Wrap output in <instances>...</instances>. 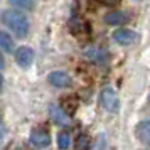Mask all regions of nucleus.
Listing matches in <instances>:
<instances>
[{"label": "nucleus", "instance_id": "obj_1", "mask_svg": "<svg viewBox=\"0 0 150 150\" xmlns=\"http://www.w3.org/2000/svg\"><path fill=\"white\" fill-rule=\"evenodd\" d=\"M2 22L7 29H10L17 37H25L29 32V19L27 15L24 14L22 10H17V8H10V10H5L2 14Z\"/></svg>", "mask_w": 150, "mask_h": 150}, {"label": "nucleus", "instance_id": "obj_2", "mask_svg": "<svg viewBox=\"0 0 150 150\" xmlns=\"http://www.w3.org/2000/svg\"><path fill=\"white\" fill-rule=\"evenodd\" d=\"M100 100H101V106L108 113H116L120 110V98H118V95H116V91L113 88L103 89Z\"/></svg>", "mask_w": 150, "mask_h": 150}, {"label": "nucleus", "instance_id": "obj_3", "mask_svg": "<svg viewBox=\"0 0 150 150\" xmlns=\"http://www.w3.org/2000/svg\"><path fill=\"white\" fill-rule=\"evenodd\" d=\"M111 39L120 46H132V44L137 42L138 35H137V32L130 30V29H115L113 34H111Z\"/></svg>", "mask_w": 150, "mask_h": 150}, {"label": "nucleus", "instance_id": "obj_4", "mask_svg": "<svg viewBox=\"0 0 150 150\" xmlns=\"http://www.w3.org/2000/svg\"><path fill=\"white\" fill-rule=\"evenodd\" d=\"M15 62L21 66V68H29L32 62H34V51L27 46H21V47L15 49Z\"/></svg>", "mask_w": 150, "mask_h": 150}, {"label": "nucleus", "instance_id": "obj_5", "mask_svg": "<svg viewBox=\"0 0 150 150\" xmlns=\"http://www.w3.org/2000/svg\"><path fill=\"white\" fill-rule=\"evenodd\" d=\"M30 143L34 145L35 149H46L51 143V137L49 132L44 128H34L30 133Z\"/></svg>", "mask_w": 150, "mask_h": 150}, {"label": "nucleus", "instance_id": "obj_6", "mask_svg": "<svg viewBox=\"0 0 150 150\" xmlns=\"http://www.w3.org/2000/svg\"><path fill=\"white\" fill-rule=\"evenodd\" d=\"M47 79L52 86H56V88H69V86L73 84L71 76H69L68 73H64V71H54V73H51Z\"/></svg>", "mask_w": 150, "mask_h": 150}, {"label": "nucleus", "instance_id": "obj_7", "mask_svg": "<svg viewBox=\"0 0 150 150\" xmlns=\"http://www.w3.org/2000/svg\"><path fill=\"white\" fill-rule=\"evenodd\" d=\"M137 140L143 145H150V120H143L135 127Z\"/></svg>", "mask_w": 150, "mask_h": 150}, {"label": "nucleus", "instance_id": "obj_8", "mask_svg": "<svg viewBox=\"0 0 150 150\" xmlns=\"http://www.w3.org/2000/svg\"><path fill=\"white\" fill-rule=\"evenodd\" d=\"M105 22L108 24V25H115V27H120L123 24H127L128 22V15L122 12V10H115V12H111L105 17Z\"/></svg>", "mask_w": 150, "mask_h": 150}, {"label": "nucleus", "instance_id": "obj_9", "mask_svg": "<svg viewBox=\"0 0 150 150\" xmlns=\"http://www.w3.org/2000/svg\"><path fill=\"white\" fill-rule=\"evenodd\" d=\"M49 115L52 118V122L57 123V125H66L68 122V113L62 110V106H57V105H51V108H49Z\"/></svg>", "mask_w": 150, "mask_h": 150}, {"label": "nucleus", "instance_id": "obj_10", "mask_svg": "<svg viewBox=\"0 0 150 150\" xmlns=\"http://www.w3.org/2000/svg\"><path fill=\"white\" fill-rule=\"evenodd\" d=\"M78 105H79V101H78V98H76L74 95H71V96H68V98H64L62 100V110L68 113L69 116H73L76 113V110H78Z\"/></svg>", "mask_w": 150, "mask_h": 150}, {"label": "nucleus", "instance_id": "obj_11", "mask_svg": "<svg viewBox=\"0 0 150 150\" xmlns=\"http://www.w3.org/2000/svg\"><path fill=\"white\" fill-rule=\"evenodd\" d=\"M0 47L4 49L5 52H12L14 51V39H12V35L5 32V30H0Z\"/></svg>", "mask_w": 150, "mask_h": 150}, {"label": "nucleus", "instance_id": "obj_12", "mask_svg": "<svg viewBox=\"0 0 150 150\" xmlns=\"http://www.w3.org/2000/svg\"><path fill=\"white\" fill-rule=\"evenodd\" d=\"M10 5L15 7L17 10H24V12H29L34 8V0H8Z\"/></svg>", "mask_w": 150, "mask_h": 150}, {"label": "nucleus", "instance_id": "obj_13", "mask_svg": "<svg viewBox=\"0 0 150 150\" xmlns=\"http://www.w3.org/2000/svg\"><path fill=\"white\" fill-rule=\"evenodd\" d=\"M57 147L61 150H68L71 147V133L69 132H61L57 137Z\"/></svg>", "mask_w": 150, "mask_h": 150}, {"label": "nucleus", "instance_id": "obj_14", "mask_svg": "<svg viewBox=\"0 0 150 150\" xmlns=\"http://www.w3.org/2000/svg\"><path fill=\"white\" fill-rule=\"evenodd\" d=\"M76 150H91V140H89L88 135H81L78 137V140H76Z\"/></svg>", "mask_w": 150, "mask_h": 150}, {"label": "nucleus", "instance_id": "obj_15", "mask_svg": "<svg viewBox=\"0 0 150 150\" xmlns=\"http://www.w3.org/2000/svg\"><path fill=\"white\" fill-rule=\"evenodd\" d=\"M88 57L93 59V61H105L106 52L101 51V49H91V51H88Z\"/></svg>", "mask_w": 150, "mask_h": 150}, {"label": "nucleus", "instance_id": "obj_16", "mask_svg": "<svg viewBox=\"0 0 150 150\" xmlns=\"http://www.w3.org/2000/svg\"><path fill=\"white\" fill-rule=\"evenodd\" d=\"M101 4H105V5H115V4H118L120 0H100Z\"/></svg>", "mask_w": 150, "mask_h": 150}, {"label": "nucleus", "instance_id": "obj_17", "mask_svg": "<svg viewBox=\"0 0 150 150\" xmlns=\"http://www.w3.org/2000/svg\"><path fill=\"white\" fill-rule=\"evenodd\" d=\"M2 86H4V78H2V73H0V91H2Z\"/></svg>", "mask_w": 150, "mask_h": 150}, {"label": "nucleus", "instance_id": "obj_18", "mask_svg": "<svg viewBox=\"0 0 150 150\" xmlns=\"http://www.w3.org/2000/svg\"><path fill=\"white\" fill-rule=\"evenodd\" d=\"M4 68V57H2V56H0V69Z\"/></svg>", "mask_w": 150, "mask_h": 150}, {"label": "nucleus", "instance_id": "obj_19", "mask_svg": "<svg viewBox=\"0 0 150 150\" xmlns=\"http://www.w3.org/2000/svg\"><path fill=\"white\" fill-rule=\"evenodd\" d=\"M0 123H2V110H0Z\"/></svg>", "mask_w": 150, "mask_h": 150}, {"label": "nucleus", "instance_id": "obj_20", "mask_svg": "<svg viewBox=\"0 0 150 150\" xmlns=\"http://www.w3.org/2000/svg\"><path fill=\"white\" fill-rule=\"evenodd\" d=\"M149 103H150V96H149Z\"/></svg>", "mask_w": 150, "mask_h": 150}, {"label": "nucleus", "instance_id": "obj_21", "mask_svg": "<svg viewBox=\"0 0 150 150\" xmlns=\"http://www.w3.org/2000/svg\"><path fill=\"white\" fill-rule=\"evenodd\" d=\"M149 150H150V149H149Z\"/></svg>", "mask_w": 150, "mask_h": 150}]
</instances>
